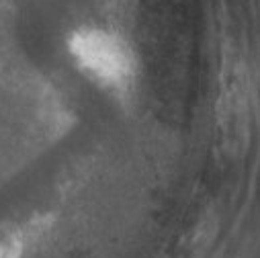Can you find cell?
Instances as JSON below:
<instances>
[{
    "mask_svg": "<svg viewBox=\"0 0 260 258\" xmlns=\"http://www.w3.org/2000/svg\"><path fill=\"white\" fill-rule=\"evenodd\" d=\"M70 47L76 61L101 84L111 88H125L132 82V55L113 35L96 29L80 31L74 35Z\"/></svg>",
    "mask_w": 260,
    "mask_h": 258,
    "instance_id": "cell-1",
    "label": "cell"
}]
</instances>
